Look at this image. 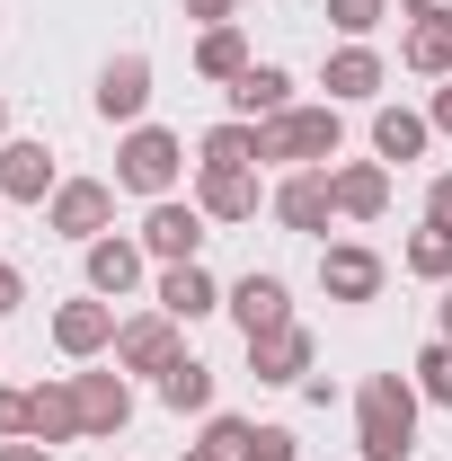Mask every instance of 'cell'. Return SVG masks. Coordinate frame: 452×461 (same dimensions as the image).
Masks as SVG:
<instances>
[{
	"label": "cell",
	"mask_w": 452,
	"mask_h": 461,
	"mask_svg": "<svg viewBox=\"0 0 452 461\" xmlns=\"http://www.w3.org/2000/svg\"><path fill=\"white\" fill-rule=\"evenodd\" d=\"M222 311L240 320V338H276V329H293V293H284V276H258V267L222 293Z\"/></svg>",
	"instance_id": "obj_7"
},
{
	"label": "cell",
	"mask_w": 452,
	"mask_h": 461,
	"mask_svg": "<svg viewBox=\"0 0 452 461\" xmlns=\"http://www.w3.org/2000/svg\"><path fill=\"white\" fill-rule=\"evenodd\" d=\"M133 285H142V240H89V293L124 302Z\"/></svg>",
	"instance_id": "obj_19"
},
{
	"label": "cell",
	"mask_w": 452,
	"mask_h": 461,
	"mask_svg": "<svg viewBox=\"0 0 452 461\" xmlns=\"http://www.w3.org/2000/svg\"><path fill=\"white\" fill-rule=\"evenodd\" d=\"M408 382H417V400H435V408H452V338H435V346H426V355H417V373H408Z\"/></svg>",
	"instance_id": "obj_28"
},
{
	"label": "cell",
	"mask_w": 452,
	"mask_h": 461,
	"mask_svg": "<svg viewBox=\"0 0 452 461\" xmlns=\"http://www.w3.org/2000/svg\"><path fill=\"white\" fill-rule=\"evenodd\" d=\"M18 302H27V276H18V267H9V258H0V320H9V311H18Z\"/></svg>",
	"instance_id": "obj_34"
},
{
	"label": "cell",
	"mask_w": 452,
	"mask_h": 461,
	"mask_svg": "<svg viewBox=\"0 0 452 461\" xmlns=\"http://www.w3.org/2000/svg\"><path fill=\"white\" fill-rule=\"evenodd\" d=\"M249 373H258V382H276V391L311 382V329L293 320V329H276V338H249Z\"/></svg>",
	"instance_id": "obj_15"
},
{
	"label": "cell",
	"mask_w": 452,
	"mask_h": 461,
	"mask_svg": "<svg viewBox=\"0 0 452 461\" xmlns=\"http://www.w3.org/2000/svg\"><path fill=\"white\" fill-rule=\"evenodd\" d=\"M177 461H231V453H213V444H186V453H177Z\"/></svg>",
	"instance_id": "obj_40"
},
{
	"label": "cell",
	"mask_w": 452,
	"mask_h": 461,
	"mask_svg": "<svg viewBox=\"0 0 452 461\" xmlns=\"http://www.w3.org/2000/svg\"><path fill=\"white\" fill-rule=\"evenodd\" d=\"M71 400H80V435H124L133 426V391H124V373H71Z\"/></svg>",
	"instance_id": "obj_11"
},
{
	"label": "cell",
	"mask_w": 452,
	"mask_h": 461,
	"mask_svg": "<svg viewBox=\"0 0 452 461\" xmlns=\"http://www.w3.org/2000/svg\"><path fill=\"white\" fill-rule=\"evenodd\" d=\"M27 435H36V444H71V435H80L71 382H36V391H27Z\"/></svg>",
	"instance_id": "obj_20"
},
{
	"label": "cell",
	"mask_w": 452,
	"mask_h": 461,
	"mask_svg": "<svg viewBox=\"0 0 452 461\" xmlns=\"http://www.w3.org/2000/svg\"><path fill=\"white\" fill-rule=\"evenodd\" d=\"M195 204H204V222H249L258 213V169H195Z\"/></svg>",
	"instance_id": "obj_17"
},
{
	"label": "cell",
	"mask_w": 452,
	"mask_h": 461,
	"mask_svg": "<svg viewBox=\"0 0 452 461\" xmlns=\"http://www.w3.org/2000/svg\"><path fill=\"white\" fill-rule=\"evenodd\" d=\"M0 461H54V444H36V435H9V444H0Z\"/></svg>",
	"instance_id": "obj_35"
},
{
	"label": "cell",
	"mask_w": 452,
	"mask_h": 461,
	"mask_svg": "<svg viewBox=\"0 0 452 461\" xmlns=\"http://www.w3.org/2000/svg\"><path fill=\"white\" fill-rule=\"evenodd\" d=\"M151 302H160V311H169L177 329H186V320H204V311H222V285H213L204 267H160V293H151Z\"/></svg>",
	"instance_id": "obj_18"
},
{
	"label": "cell",
	"mask_w": 452,
	"mask_h": 461,
	"mask_svg": "<svg viewBox=\"0 0 452 461\" xmlns=\"http://www.w3.org/2000/svg\"><path fill=\"white\" fill-rule=\"evenodd\" d=\"M435 329H444V338H452V285H444V302H435Z\"/></svg>",
	"instance_id": "obj_39"
},
{
	"label": "cell",
	"mask_w": 452,
	"mask_h": 461,
	"mask_svg": "<svg viewBox=\"0 0 452 461\" xmlns=\"http://www.w3.org/2000/svg\"><path fill=\"white\" fill-rule=\"evenodd\" d=\"M408 276H426V285H452V230H417V240H408Z\"/></svg>",
	"instance_id": "obj_27"
},
{
	"label": "cell",
	"mask_w": 452,
	"mask_h": 461,
	"mask_svg": "<svg viewBox=\"0 0 452 461\" xmlns=\"http://www.w3.org/2000/svg\"><path fill=\"white\" fill-rule=\"evenodd\" d=\"M240 461H302V444H293V426H249Z\"/></svg>",
	"instance_id": "obj_30"
},
{
	"label": "cell",
	"mask_w": 452,
	"mask_h": 461,
	"mask_svg": "<svg viewBox=\"0 0 452 461\" xmlns=\"http://www.w3.org/2000/svg\"><path fill=\"white\" fill-rule=\"evenodd\" d=\"M355 453L364 461L417 453V382L408 373H364V391H355Z\"/></svg>",
	"instance_id": "obj_1"
},
{
	"label": "cell",
	"mask_w": 452,
	"mask_h": 461,
	"mask_svg": "<svg viewBox=\"0 0 452 461\" xmlns=\"http://www.w3.org/2000/svg\"><path fill=\"white\" fill-rule=\"evenodd\" d=\"M382 89V54L373 45H338L329 54V107H355V98H373Z\"/></svg>",
	"instance_id": "obj_21"
},
{
	"label": "cell",
	"mask_w": 452,
	"mask_h": 461,
	"mask_svg": "<svg viewBox=\"0 0 452 461\" xmlns=\"http://www.w3.org/2000/svg\"><path fill=\"white\" fill-rule=\"evenodd\" d=\"M426 124H435V133H452V80L435 89V107H426Z\"/></svg>",
	"instance_id": "obj_37"
},
{
	"label": "cell",
	"mask_w": 452,
	"mask_h": 461,
	"mask_svg": "<svg viewBox=\"0 0 452 461\" xmlns=\"http://www.w3.org/2000/svg\"><path fill=\"white\" fill-rule=\"evenodd\" d=\"M426 142H435V124L417 107H382L373 115V151H382V160H426Z\"/></svg>",
	"instance_id": "obj_23"
},
{
	"label": "cell",
	"mask_w": 452,
	"mask_h": 461,
	"mask_svg": "<svg viewBox=\"0 0 452 461\" xmlns=\"http://www.w3.org/2000/svg\"><path fill=\"white\" fill-rule=\"evenodd\" d=\"M54 151H45V142H36V133H9V142H0V195H9V204H54Z\"/></svg>",
	"instance_id": "obj_8"
},
{
	"label": "cell",
	"mask_w": 452,
	"mask_h": 461,
	"mask_svg": "<svg viewBox=\"0 0 452 461\" xmlns=\"http://www.w3.org/2000/svg\"><path fill=\"white\" fill-rule=\"evenodd\" d=\"M329 186H338L346 222H382L391 213V160H346V169H329Z\"/></svg>",
	"instance_id": "obj_13"
},
{
	"label": "cell",
	"mask_w": 452,
	"mask_h": 461,
	"mask_svg": "<svg viewBox=\"0 0 452 461\" xmlns=\"http://www.w3.org/2000/svg\"><path fill=\"white\" fill-rule=\"evenodd\" d=\"M249 62H258V54H249V36H240L231 18H222V27H204V36H195V71H204V80H222V89L240 80V71H249Z\"/></svg>",
	"instance_id": "obj_24"
},
{
	"label": "cell",
	"mask_w": 452,
	"mask_h": 461,
	"mask_svg": "<svg viewBox=\"0 0 452 461\" xmlns=\"http://www.w3.org/2000/svg\"><path fill=\"white\" fill-rule=\"evenodd\" d=\"M231 9H240V0H186V18H195V27H222Z\"/></svg>",
	"instance_id": "obj_36"
},
{
	"label": "cell",
	"mask_w": 452,
	"mask_h": 461,
	"mask_svg": "<svg viewBox=\"0 0 452 461\" xmlns=\"http://www.w3.org/2000/svg\"><path fill=\"white\" fill-rule=\"evenodd\" d=\"M329 213H338L329 169H293V177L276 186V222H284V230H329Z\"/></svg>",
	"instance_id": "obj_14"
},
{
	"label": "cell",
	"mask_w": 452,
	"mask_h": 461,
	"mask_svg": "<svg viewBox=\"0 0 452 461\" xmlns=\"http://www.w3.org/2000/svg\"><path fill=\"white\" fill-rule=\"evenodd\" d=\"M382 18H391V0H329V27H338L346 45H364Z\"/></svg>",
	"instance_id": "obj_29"
},
{
	"label": "cell",
	"mask_w": 452,
	"mask_h": 461,
	"mask_svg": "<svg viewBox=\"0 0 452 461\" xmlns=\"http://www.w3.org/2000/svg\"><path fill=\"white\" fill-rule=\"evenodd\" d=\"M195 169H258V124H249V115L213 124V133L195 142Z\"/></svg>",
	"instance_id": "obj_25"
},
{
	"label": "cell",
	"mask_w": 452,
	"mask_h": 461,
	"mask_svg": "<svg viewBox=\"0 0 452 461\" xmlns=\"http://www.w3.org/2000/svg\"><path fill=\"white\" fill-rule=\"evenodd\" d=\"M293 107V71L284 62H249L240 80H231V115H249V124H267V115Z\"/></svg>",
	"instance_id": "obj_16"
},
{
	"label": "cell",
	"mask_w": 452,
	"mask_h": 461,
	"mask_svg": "<svg viewBox=\"0 0 452 461\" xmlns=\"http://www.w3.org/2000/svg\"><path fill=\"white\" fill-rule=\"evenodd\" d=\"M382 258L364 249V240H338V249H320V285H329V302H373L382 293Z\"/></svg>",
	"instance_id": "obj_12"
},
{
	"label": "cell",
	"mask_w": 452,
	"mask_h": 461,
	"mask_svg": "<svg viewBox=\"0 0 452 461\" xmlns=\"http://www.w3.org/2000/svg\"><path fill=\"white\" fill-rule=\"evenodd\" d=\"M9 435H27V391L0 382V444H9Z\"/></svg>",
	"instance_id": "obj_32"
},
{
	"label": "cell",
	"mask_w": 452,
	"mask_h": 461,
	"mask_svg": "<svg viewBox=\"0 0 452 461\" xmlns=\"http://www.w3.org/2000/svg\"><path fill=\"white\" fill-rule=\"evenodd\" d=\"M399 62H408V71H426V80H452V18H408Z\"/></svg>",
	"instance_id": "obj_22"
},
{
	"label": "cell",
	"mask_w": 452,
	"mask_h": 461,
	"mask_svg": "<svg viewBox=\"0 0 452 461\" xmlns=\"http://www.w3.org/2000/svg\"><path fill=\"white\" fill-rule=\"evenodd\" d=\"M195 249H204V204L160 195V204L142 213V258H160V267H195Z\"/></svg>",
	"instance_id": "obj_6"
},
{
	"label": "cell",
	"mask_w": 452,
	"mask_h": 461,
	"mask_svg": "<svg viewBox=\"0 0 452 461\" xmlns=\"http://www.w3.org/2000/svg\"><path fill=\"white\" fill-rule=\"evenodd\" d=\"M338 142H346L338 107H284L258 124V160H284V169H329Z\"/></svg>",
	"instance_id": "obj_2"
},
{
	"label": "cell",
	"mask_w": 452,
	"mask_h": 461,
	"mask_svg": "<svg viewBox=\"0 0 452 461\" xmlns=\"http://www.w3.org/2000/svg\"><path fill=\"white\" fill-rule=\"evenodd\" d=\"M0 204H9V195H0Z\"/></svg>",
	"instance_id": "obj_43"
},
{
	"label": "cell",
	"mask_w": 452,
	"mask_h": 461,
	"mask_svg": "<svg viewBox=\"0 0 452 461\" xmlns=\"http://www.w3.org/2000/svg\"><path fill=\"white\" fill-rule=\"evenodd\" d=\"M204 444L240 461V444H249V417H204Z\"/></svg>",
	"instance_id": "obj_31"
},
{
	"label": "cell",
	"mask_w": 452,
	"mask_h": 461,
	"mask_svg": "<svg viewBox=\"0 0 452 461\" xmlns=\"http://www.w3.org/2000/svg\"><path fill=\"white\" fill-rule=\"evenodd\" d=\"M177 355H186V346H177V320L160 311V302L133 311V320L115 329V373H169Z\"/></svg>",
	"instance_id": "obj_5"
},
{
	"label": "cell",
	"mask_w": 452,
	"mask_h": 461,
	"mask_svg": "<svg viewBox=\"0 0 452 461\" xmlns=\"http://www.w3.org/2000/svg\"><path fill=\"white\" fill-rule=\"evenodd\" d=\"M177 169H186V142L160 133V124H133V133L115 142V186H133V195H151V204L177 186Z\"/></svg>",
	"instance_id": "obj_3"
},
{
	"label": "cell",
	"mask_w": 452,
	"mask_h": 461,
	"mask_svg": "<svg viewBox=\"0 0 452 461\" xmlns=\"http://www.w3.org/2000/svg\"><path fill=\"white\" fill-rule=\"evenodd\" d=\"M160 408H177V417H204V408H213V364L177 355L169 373H160Z\"/></svg>",
	"instance_id": "obj_26"
},
{
	"label": "cell",
	"mask_w": 452,
	"mask_h": 461,
	"mask_svg": "<svg viewBox=\"0 0 452 461\" xmlns=\"http://www.w3.org/2000/svg\"><path fill=\"white\" fill-rule=\"evenodd\" d=\"M89 98H98V115H107V124H124V133H133V124H142V107H151V54H115L107 71H98V89H89Z\"/></svg>",
	"instance_id": "obj_10"
},
{
	"label": "cell",
	"mask_w": 452,
	"mask_h": 461,
	"mask_svg": "<svg viewBox=\"0 0 452 461\" xmlns=\"http://www.w3.org/2000/svg\"><path fill=\"white\" fill-rule=\"evenodd\" d=\"M426 222H435V230H452V169L426 186Z\"/></svg>",
	"instance_id": "obj_33"
},
{
	"label": "cell",
	"mask_w": 452,
	"mask_h": 461,
	"mask_svg": "<svg viewBox=\"0 0 452 461\" xmlns=\"http://www.w3.org/2000/svg\"><path fill=\"white\" fill-rule=\"evenodd\" d=\"M399 18H452V0H399Z\"/></svg>",
	"instance_id": "obj_38"
},
{
	"label": "cell",
	"mask_w": 452,
	"mask_h": 461,
	"mask_svg": "<svg viewBox=\"0 0 452 461\" xmlns=\"http://www.w3.org/2000/svg\"><path fill=\"white\" fill-rule=\"evenodd\" d=\"M0 142H9V107H0Z\"/></svg>",
	"instance_id": "obj_41"
},
{
	"label": "cell",
	"mask_w": 452,
	"mask_h": 461,
	"mask_svg": "<svg viewBox=\"0 0 452 461\" xmlns=\"http://www.w3.org/2000/svg\"><path fill=\"white\" fill-rule=\"evenodd\" d=\"M115 329H124V320H115V302H107V293H89V302H62V311H54V346L71 355V364L107 355V346H115Z\"/></svg>",
	"instance_id": "obj_9"
},
{
	"label": "cell",
	"mask_w": 452,
	"mask_h": 461,
	"mask_svg": "<svg viewBox=\"0 0 452 461\" xmlns=\"http://www.w3.org/2000/svg\"><path fill=\"white\" fill-rule=\"evenodd\" d=\"M107 461H133V453H107Z\"/></svg>",
	"instance_id": "obj_42"
},
{
	"label": "cell",
	"mask_w": 452,
	"mask_h": 461,
	"mask_svg": "<svg viewBox=\"0 0 452 461\" xmlns=\"http://www.w3.org/2000/svg\"><path fill=\"white\" fill-rule=\"evenodd\" d=\"M107 222H115V186L107 177H62L54 186V204H45V230H62V240H107Z\"/></svg>",
	"instance_id": "obj_4"
}]
</instances>
